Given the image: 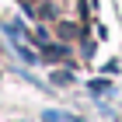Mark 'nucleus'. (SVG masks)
<instances>
[{"label": "nucleus", "mask_w": 122, "mask_h": 122, "mask_svg": "<svg viewBox=\"0 0 122 122\" xmlns=\"http://www.w3.org/2000/svg\"><path fill=\"white\" fill-rule=\"evenodd\" d=\"M70 56V49L66 46H52V42H46L42 46V52H38V59H46V63H59V59Z\"/></svg>", "instance_id": "f257e3e1"}, {"label": "nucleus", "mask_w": 122, "mask_h": 122, "mask_svg": "<svg viewBox=\"0 0 122 122\" xmlns=\"http://www.w3.org/2000/svg\"><path fill=\"white\" fill-rule=\"evenodd\" d=\"M52 80H56V84H70V80H73V73H70V70H56V73H52Z\"/></svg>", "instance_id": "f03ea898"}, {"label": "nucleus", "mask_w": 122, "mask_h": 122, "mask_svg": "<svg viewBox=\"0 0 122 122\" xmlns=\"http://www.w3.org/2000/svg\"><path fill=\"white\" fill-rule=\"evenodd\" d=\"M56 28H59V35H63V38H73V35H77V28H73V25H66V21H59Z\"/></svg>", "instance_id": "7ed1b4c3"}, {"label": "nucleus", "mask_w": 122, "mask_h": 122, "mask_svg": "<svg viewBox=\"0 0 122 122\" xmlns=\"http://www.w3.org/2000/svg\"><path fill=\"white\" fill-rule=\"evenodd\" d=\"M18 4H21L25 10H28V14H35V0H18Z\"/></svg>", "instance_id": "20e7f679"}]
</instances>
